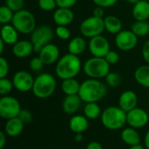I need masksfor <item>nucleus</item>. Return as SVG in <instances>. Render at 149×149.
Returning a JSON list of instances; mask_svg holds the SVG:
<instances>
[{
	"label": "nucleus",
	"mask_w": 149,
	"mask_h": 149,
	"mask_svg": "<svg viewBox=\"0 0 149 149\" xmlns=\"http://www.w3.org/2000/svg\"><path fill=\"white\" fill-rule=\"evenodd\" d=\"M10 66L7 59L3 57L0 58V79L6 78L9 73Z\"/></svg>",
	"instance_id": "38"
},
{
	"label": "nucleus",
	"mask_w": 149,
	"mask_h": 149,
	"mask_svg": "<svg viewBox=\"0 0 149 149\" xmlns=\"http://www.w3.org/2000/svg\"><path fill=\"white\" fill-rule=\"evenodd\" d=\"M144 1H148V2H149V0H144Z\"/></svg>",
	"instance_id": "51"
},
{
	"label": "nucleus",
	"mask_w": 149,
	"mask_h": 149,
	"mask_svg": "<svg viewBox=\"0 0 149 149\" xmlns=\"http://www.w3.org/2000/svg\"><path fill=\"white\" fill-rule=\"evenodd\" d=\"M11 80L16 90L21 93H27L32 90L35 79L27 71L20 70L13 75Z\"/></svg>",
	"instance_id": "12"
},
{
	"label": "nucleus",
	"mask_w": 149,
	"mask_h": 149,
	"mask_svg": "<svg viewBox=\"0 0 149 149\" xmlns=\"http://www.w3.org/2000/svg\"><path fill=\"white\" fill-rule=\"evenodd\" d=\"M15 12L12 11L5 4L0 7V23L1 24H11Z\"/></svg>",
	"instance_id": "30"
},
{
	"label": "nucleus",
	"mask_w": 149,
	"mask_h": 149,
	"mask_svg": "<svg viewBox=\"0 0 149 149\" xmlns=\"http://www.w3.org/2000/svg\"><path fill=\"white\" fill-rule=\"evenodd\" d=\"M80 85L81 83H79L75 78L67 79L62 81L61 89L65 95H76L79 93Z\"/></svg>",
	"instance_id": "26"
},
{
	"label": "nucleus",
	"mask_w": 149,
	"mask_h": 149,
	"mask_svg": "<svg viewBox=\"0 0 149 149\" xmlns=\"http://www.w3.org/2000/svg\"><path fill=\"white\" fill-rule=\"evenodd\" d=\"M120 137L122 141L130 147L139 145L141 142V135L139 132L136 128L132 127L123 128L120 134Z\"/></svg>",
	"instance_id": "23"
},
{
	"label": "nucleus",
	"mask_w": 149,
	"mask_h": 149,
	"mask_svg": "<svg viewBox=\"0 0 149 149\" xmlns=\"http://www.w3.org/2000/svg\"><path fill=\"white\" fill-rule=\"evenodd\" d=\"M7 134L4 132H0V149H3L6 144Z\"/></svg>",
	"instance_id": "45"
},
{
	"label": "nucleus",
	"mask_w": 149,
	"mask_h": 149,
	"mask_svg": "<svg viewBox=\"0 0 149 149\" xmlns=\"http://www.w3.org/2000/svg\"><path fill=\"white\" fill-rule=\"evenodd\" d=\"M82 102L79 94L65 95L62 102V109L66 114H74L79 110Z\"/></svg>",
	"instance_id": "18"
},
{
	"label": "nucleus",
	"mask_w": 149,
	"mask_h": 149,
	"mask_svg": "<svg viewBox=\"0 0 149 149\" xmlns=\"http://www.w3.org/2000/svg\"><path fill=\"white\" fill-rule=\"evenodd\" d=\"M59 149H65V148H59Z\"/></svg>",
	"instance_id": "53"
},
{
	"label": "nucleus",
	"mask_w": 149,
	"mask_h": 149,
	"mask_svg": "<svg viewBox=\"0 0 149 149\" xmlns=\"http://www.w3.org/2000/svg\"><path fill=\"white\" fill-rule=\"evenodd\" d=\"M11 24L21 34H31L36 26V18L34 15L28 10L23 9L15 12Z\"/></svg>",
	"instance_id": "6"
},
{
	"label": "nucleus",
	"mask_w": 149,
	"mask_h": 149,
	"mask_svg": "<svg viewBox=\"0 0 149 149\" xmlns=\"http://www.w3.org/2000/svg\"><path fill=\"white\" fill-rule=\"evenodd\" d=\"M131 31L139 38L149 34V23L147 21H136L131 25Z\"/></svg>",
	"instance_id": "29"
},
{
	"label": "nucleus",
	"mask_w": 149,
	"mask_h": 149,
	"mask_svg": "<svg viewBox=\"0 0 149 149\" xmlns=\"http://www.w3.org/2000/svg\"><path fill=\"white\" fill-rule=\"evenodd\" d=\"M136 82L143 87L149 88V65H144L138 67L134 72Z\"/></svg>",
	"instance_id": "27"
},
{
	"label": "nucleus",
	"mask_w": 149,
	"mask_h": 149,
	"mask_svg": "<svg viewBox=\"0 0 149 149\" xmlns=\"http://www.w3.org/2000/svg\"><path fill=\"white\" fill-rule=\"evenodd\" d=\"M114 42L119 50L129 52L136 47L138 44V37L131 30H122L116 34Z\"/></svg>",
	"instance_id": "10"
},
{
	"label": "nucleus",
	"mask_w": 149,
	"mask_h": 149,
	"mask_svg": "<svg viewBox=\"0 0 149 149\" xmlns=\"http://www.w3.org/2000/svg\"><path fill=\"white\" fill-rule=\"evenodd\" d=\"M24 127V122L18 118H12L7 120L4 125V133L10 137H17L23 132Z\"/></svg>",
	"instance_id": "20"
},
{
	"label": "nucleus",
	"mask_w": 149,
	"mask_h": 149,
	"mask_svg": "<svg viewBox=\"0 0 149 149\" xmlns=\"http://www.w3.org/2000/svg\"><path fill=\"white\" fill-rule=\"evenodd\" d=\"M4 42L3 41H2L1 39H0V54L2 55L3 54V50H4Z\"/></svg>",
	"instance_id": "48"
},
{
	"label": "nucleus",
	"mask_w": 149,
	"mask_h": 149,
	"mask_svg": "<svg viewBox=\"0 0 149 149\" xmlns=\"http://www.w3.org/2000/svg\"><path fill=\"white\" fill-rule=\"evenodd\" d=\"M148 100H149V94H148Z\"/></svg>",
	"instance_id": "52"
},
{
	"label": "nucleus",
	"mask_w": 149,
	"mask_h": 149,
	"mask_svg": "<svg viewBox=\"0 0 149 149\" xmlns=\"http://www.w3.org/2000/svg\"><path fill=\"white\" fill-rule=\"evenodd\" d=\"M89 127L88 119L84 115H73L69 120V127L74 134H82Z\"/></svg>",
	"instance_id": "22"
},
{
	"label": "nucleus",
	"mask_w": 149,
	"mask_h": 149,
	"mask_svg": "<svg viewBox=\"0 0 149 149\" xmlns=\"http://www.w3.org/2000/svg\"><path fill=\"white\" fill-rule=\"evenodd\" d=\"M38 57L42 59L43 63L46 65H51L58 61L60 58L59 48L53 43H49L45 45L39 52Z\"/></svg>",
	"instance_id": "14"
},
{
	"label": "nucleus",
	"mask_w": 149,
	"mask_h": 149,
	"mask_svg": "<svg viewBox=\"0 0 149 149\" xmlns=\"http://www.w3.org/2000/svg\"><path fill=\"white\" fill-rule=\"evenodd\" d=\"M107 93V86L100 79H87L80 85L79 95L85 103L99 102Z\"/></svg>",
	"instance_id": "1"
},
{
	"label": "nucleus",
	"mask_w": 149,
	"mask_h": 149,
	"mask_svg": "<svg viewBox=\"0 0 149 149\" xmlns=\"http://www.w3.org/2000/svg\"><path fill=\"white\" fill-rule=\"evenodd\" d=\"M100 120L107 129L116 131L126 125L127 113L120 107H108L102 112Z\"/></svg>",
	"instance_id": "3"
},
{
	"label": "nucleus",
	"mask_w": 149,
	"mask_h": 149,
	"mask_svg": "<svg viewBox=\"0 0 149 149\" xmlns=\"http://www.w3.org/2000/svg\"><path fill=\"white\" fill-rule=\"evenodd\" d=\"M88 49L93 57L105 58L107 53L111 50L108 39L103 35L90 38L88 42Z\"/></svg>",
	"instance_id": "11"
},
{
	"label": "nucleus",
	"mask_w": 149,
	"mask_h": 149,
	"mask_svg": "<svg viewBox=\"0 0 149 149\" xmlns=\"http://www.w3.org/2000/svg\"><path fill=\"white\" fill-rule=\"evenodd\" d=\"M54 36V31L52 29L46 24H42L35 28V30L31 33V42L33 45L34 52L38 53V52L46 45L51 43Z\"/></svg>",
	"instance_id": "8"
},
{
	"label": "nucleus",
	"mask_w": 149,
	"mask_h": 149,
	"mask_svg": "<svg viewBox=\"0 0 149 149\" xmlns=\"http://www.w3.org/2000/svg\"><path fill=\"white\" fill-rule=\"evenodd\" d=\"M105 58L107 61V63L111 65H115L119 62L120 56L117 52H115L113 50H110L105 56Z\"/></svg>",
	"instance_id": "37"
},
{
	"label": "nucleus",
	"mask_w": 149,
	"mask_h": 149,
	"mask_svg": "<svg viewBox=\"0 0 149 149\" xmlns=\"http://www.w3.org/2000/svg\"><path fill=\"white\" fill-rule=\"evenodd\" d=\"M34 52V47L31 40H18L14 45H12V53L18 58H27Z\"/></svg>",
	"instance_id": "19"
},
{
	"label": "nucleus",
	"mask_w": 149,
	"mask_h": 149,
	"mask_svg": "<svg viewBox=\"0 0 149 149\" xmlns=\"http://www.w3.org/2000/svg\"><path fill=\"white\" fill-rule=\"evenodd\" d=\"M82 63L79 56L67 53L62 56L56 63L55 72L57 77L60 79L76 78L80 72Z\"/></svg>",
	"instance_id": "2"
},
{
	"label": "nucleus",
	"mask_w": 149,
	"mask_h": 149,
	"mask_svg": "<svg viewBox=\"0 0 149 149\" xmlns=\"http://www.w3.org/2000/svg\"><path fill=\"white\" fill-rule=\"evenodd\" d=\"M105 31L104 18L91 16L84 19L79 25V31L84 38H92L102 35Z\"/></svg>",
	"instance_id": "7"
},
{
	"label": "nucleus",
	"mask_w": 149,
	"mask_h": 149,
	"mask_svg": "<svg viewBox=\"0 0 149 149\" xmlns=\"http://www.w3.org/2000/svg\"><path fill=\"white\" fill-rule=\"evenodd\" d=\"M55 34L61 40H68L70 39L72 35L69 28L67 26H63V25H57L55 29Z\"/></svg>",
	"instance_id": "34"
},
{
	"label": "nucleus",
	"mask_w": 149,
	"mask_h": 149,
	"mask_svg": "<svg viewBox=\"0 0 149 149\" xmlns=\"http://www.w3.org/2000/svg\"><path fill=\"white\" fill-rule=\"evenodd\" d=\"M75 137H74V140L77 141V142H81L83 141V136H82V134H75Z\"/></svg>",
	"instance_id": "47"
},
{
	"label": "nucleus",
	"mask_w": 149,
	"mask_h": 149,
	"mask_svg": "<svg viewBox=\"0 0 149 149\" xmlns=\"http://www.w3.org/2000/svg\"><path fill=\"white\" fill-rule=\"evenodd\" d=\"M105 79H106L107 84L110 87H113V88L117 87L121 83V78H120V74L117 72H110Z\"/></svg>",
	"instance_id": "32"
},
{
	"label": "nucleus",
	"mask_w": 149,
	"mask_h": 149,
	"mask_svg": "<svg viewBox=\"0 0 149 149\" xmlns=\"http://www.w3.org/2000/svg\"><path fill=\"white\" fill-rule=\"evenodd\" d=\"M45 65V64L43 63L42 59L38 56V57H34L32 58L31 60H30V63H29V66H30V69L32 71V72H39L43 66Z\"/></svg>",
	"instance_id": "36"
},
{
	"label": "nucleus",
	"mask_w": 149,
	"mask_h": 149,
	"mask_svg": "<svg viewBox=\"0 0 149 149\" xmlns=\"http://www.w3.org/2000/svg\"><path fill=\"white\" fill-rule=\"evenodd\" d=\"M101 109L98 102L86 103L84 107V114L88 120H96L101 116Z\"/></svg>",
	"instance_id": "28"
},
{
	"label": "nucleus",
	"mask_w": 149,
	"mask_h": 149,
	"mask_svg": "<svg viewBox=\"0 0 149 149\" xmlns=\"http://www.w3.org/2000/svg\"><path fill=\"white\" fill-rule=\"evenodd\" d=\"M141 53H142L143 59L145 60V62L147 64L149 65V40L144 43V45L142 46Z\"/></svg>",
	"instance_id": "42"
},
{
	"label": "nucleus",
	"mask_w": 149,
	"mask_h": 149,
	"mask_svg": "<svg viewBox=\"0 0 149 149\" xmlns=\"http://www.w3.org/2000/svg\"><path fill=\"white\" fill-rule=\"evenodd\" d=\"M132 14L136 21H147L149 18V2L140 0L134 5Z\"/></svg>",
	"instance_id": "24"
},
{
	"label": "nucleus",
	"mask_w": 149,
	"mask_h": 149,
	"mask_svg": "<svg viewBox=\"0 0 149 149\" xmlns=\"http://www.w3.org/2000/svg\"><path fill=\"white\" fill-rule=\"evenodd\" d=\"M86 149H103V147L98 141H91L87 144Z\"/></svg>",
	"instance_id": "44"
},
{
	"label": "nucleus",
	"mask_w": 149,
	"mask_h": 149,
	"mask_svg": "<svg viewBox=\"0 0 149 149\" xmlns=\"http://www.w3.org/2000/svg\"><path fill=\"white\" fill-rule=\"evenodd\" d=\"M127 2H128L129 3H131V4H133V5H134L135 3H137L140 0H126Z\"/></svg>",
	"instance_id": "50"
},
{
	"label": "nucleus",
	"mask_w": 149,
	"mask_h": 149,
	"mask_svg": "<svg viewBox=\"0 0 149 149\" xmlns=\"http://www.w3.org/2000/svg\"><path fill=\"white\" fill-rule=\"evenodd\" d=\"M129 149H147L145 147H143V146H141V144H139V145H136V146H133V147H130V148Z\"/></svg>",
	"instance_id": "49"
},
{
	"label": "nucleus",
	"mask_w": 149,
	"mask_h": 149,
	"mask_svg": "<svg viewBox=\"0 0 149 149\" xmlns=\"http://www.w3.org/2000/svg\"><path fill=\"white\" fill-rule=\"evenodd\" d=\"M38 5L44 11H52L58 8L56 0H38Z\"/></svg>",
	"instance_id": "33"
},
{
	"label": "nucleus",
	"mask_w": 149,
	"mask_h": 149,
	"mask_svg": "<svg viewBox=\"0 0 149 149\" xmlns=\"http://www.w3.org/2000/svg\"><path fill=\"white\" fill-rule=\"evenodd\" d=\"M149 115L142 108L135 107L127 113V123L134 128H142L148 123Z\"/></svg>",
	"instance_id": "13"
},
{
	"label": "nucleus",
	"mask_w": 149,
	"mask_h": 149,
	"mask_svg": "<svg viewBox=\"0 0 149 149\" xmlns=\"http://www.w3.org/2000/svg\"><path fill=\"white\" fill-rule=\"evenodd\" d=\"M14 88L12 80L6 78H1L0 79V94L2 96L8 95L12 89Z\"/></svg>",
	"instance_id": "31"
},
{
	"label": "nucleus",
	"mask_w": 149,
	"mask_h": 149,
	"mask_svg": "<svg viewBox=\"0 0 149 149\" xmlns=\"http://www.w3.org/2000/svg\"><path fill=\"white\" fill-rule=\"evenodd\" d=\"M93 2L97 6H100L103 8H109L113 6L118 2V0H93Z\"/></svg>",
	"instance_id": "41"
},
{
	"label": "nucleus",
	"mask_w": 149,
	"mask_h": 149,
	"mask_svg": "<svg viewBox=\"0 0 149 149\" xmlns=\"http://www.w3.org/2000/svg\"><path fill=\"white\" fill-rule=\"evenodd\" d=\"M18 33L17 30L11 24H2L0 31L1 40L7 45H14L18 41Z\"/></svg>",
	"instance_id": "17"
},
{
	"label": "nucleus",
	"mask_w": 149,
	"mask_h": 149,
	"mask_svg": "<svg viewBox=\"0 0 149 149\" xmlns=\"http://www.w3.org/2000/svg\"><path fill=\"white\" fill-rule=\"evenodd\" d=\"M137 104L138 96L134 92L131 90H127L123 92L119 97V107L126 113L137 107Z\"/></svg>",
	"instance_id": "16"
},
{
	"label": "nucleus",
	"mask_w": 149,
	"mask_h": 149,
	"mask_svg": "<svg viewBox=\"0 0 149 149\" xmlns=\"http://www.w3.org/2000/svg\"><path fill=\"white\" fill-rule=\"evenodd\" d=\"M74 19V13L69 8L58 7L52 15V20L57 25L67 26L72 23Z\"/></svg>",
	"instance_id": "15"
},
{
	"label": "nucleus",
	"mask_w": 149,
	"mask_h": 149,
	"mask_svg": "<svg viewBox=\"0 0 149 149\" xmlns=\"http://www.w3.org/2000/svg\"><path fill=\"white\" fill-rule=\"evenodd\" d=\"M105 30L111 34H118L122 31V22L121 20L113 15H109L104 17Z\"/></svg>",
	"instance_id": "25"
},
{
	"label": "nucleus",
	"mask_w": 149,
	"mask_h": 149,
	"mask_svg": "<svg viewBox=\"0 0 149 149\" xmlns=\"http://www.w3.org/2000/svg\"><path fill=\"white\" fill-rule=\"evenodd\" d=\"M144 144H145V148L147 149H149V130L147 132L145 138H144Z\"/></svg>",
	"instance_id": "46"
},
{
	"label": "nucleus",
	"mask_w": 149,
	"mask_h": 149,
	"mask_svg": "<svg viewBox=\"0 0 149 149\" xmlns=\"http://www.w3.org/2000/svg\"><path fill=\"white\" fill-rule=\"evenodd\" d=\"M5 5L12 11L17 12L24 9V0H5Z\"/></svg>",
	"instance_id": "35"
},
{
	"label": "nucleus",
	"mask_w": 149,
	"mask_h": 149,
	"mask_svg": "<svg viewBox=\"0 0 149 149\" xmlns=\"http://www.w3.org/2000/svg\"><path fill=\"white\" fill-rule=\"evenodd\" d=\"M78 0H56L57 6L59 8H69L71 9L77 3Z\"/></svg>",
	"instance_id": "40"
},
{
	"label": "nucleus",
	"mask_w": 149,
	"mask_h": 149,
	"mask_svg": "<svg viewBox=\"0 0 149 149\" xmlns=\"http://www.w3.org/2000/svg\"><path fill=\"white\" fill-rule=\"evenodd\" d=\"M86 47H88V44L86 43L85 38L83 36H77L70 39L67 45V50L69 53L79 56L86 51Z\"/></svg>",
	"instance_id": "21"
},
{
	"label": "nucleus",
	"mask_w": 149,
	"mask_h": 149,
	"mask_svg": "<svg viewBox=\"0 0 149 149\" xmlns=\"http://www.w3.org/2000/svg\"><path fill=\"white\" fill-rule=\"evenodd\" d=\"M18 118L24 122V124H29L32 121V113L29 111V110H26V109H22L19 115H18Z\"/></svg>",
	"instance_id": "39"
},
{
	"label": "nucleus",
	"mask_w": 149,
	"mask_h": 149,
	"mask_svg": "<svg viewBox=\"0 0 149 149\" xmlns=\"http://www.w3.org/2000/svg\"><path fill=\"white\" fill-rule=\"evenodd\" d=\"M21 106L19 101L9 95L2 96L0 99V116L4 120H10L18 117L21 112Z\"/></svg>",
	"instance_id": "9"
},
{
	"label": "nucleus",
	"mask_w": 149,
	"mask_h": 149,
	"mask_svg": "<svg viewBox=\"0 0 149 149\" xmlns=\"http://www.w3.org/2000/svg\"><path fill=\"white\" fill-rule=\"evenodd\" d=\"M57 88V81L55 77L48 72H44L35 78L32 93L38 99H47L51 97Z\"/></svg>",
	"instance_id": "4"
},
{
	"label": "nucleus",
	"mask_w": 149,
	"mask_h": 149,
	"mask_svg": "<svg viewBox=\"0 0 149 149\" xmlns=\"http://www.w3.org/2000/svg\"><path fill=\"white\" fill-rule=\"evenodd\" d=\"M83 70L90 79H100L106 78L110 72V65L105 58L92 57L84 63Z\"/></svg>",
	"instance_id": "5"
},
{
	"label": "nucleus",
	"mask_w": 149,
	"mask_h": 149,
	"mask_svg": "<svg viewBox=\"0 0 149 149\" xmlns=\"http://www.w3.org/2000/svg\"><path fill=\"white\" fill-rule=\"evenodd\" d=\"M93 16L100 17V18H104L105 16V8L100 7V6H97L94 8L93 11Z\"/></svg>",
	"instance_id": "43"
}]
</instances>
